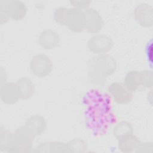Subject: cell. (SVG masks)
<instances>
[{"label":"cell","instance_id":"cell-10","mask_svg":"<svg viewBox=\"0 0 153 153\" xmlns=\"http://www.w3.org/2000/svg\"><path fill=\"white\" fill-rule=\"evenodd\" d=\"M134 16L136 21L142 27H151L153 24L152 7L147 4H140L134 10Z\"/></svg>","mask_w":153,"mask_h":153},{"label":"cell","instance_id":"cell-17","mask_svg":"<svg viewBox=\"0 0 153 153\" xmlns=\"http://www.w3.org/2000/svg\"><path fill=\"white\" fill-rule=\"evenodd\" d=\"M14 142V134L8 130L1 126L0 151L10 152Z\"/></svg>","mask_w":153,"mask_h":153},{"label":"cell","instance_id":"cell-26","mask_svg":"<svg viewBox=\"0 0 153 153\" xmlns=\"http://www.w3.org/2000/svg\"><path fill=\"white\" fill-rule=\"evenodd\" d=\"M49 142H45L38 145L33 151L35 152H49Z\"/></svg>","mask_w":153,"mask_h":153},{"label":"cell","instance_id":"cell-7","mask_svg":"<svg viewBox=\"0 0 153 153\" xmlns=\"http://www.w3.org/2000/svg\"><path fill=\"white\" fill-rule=\"evenodd\" d=\"M85 15L84 30L90 33L99 32L103 26V20L100 13L93 8L84 11Z\"/></svg>","mask_w":153,"mask_h":153},{"label":"cell","instance_id":"cell-12","mask_svg":"<svg viewBox=\"0 0 153 153\" xmlns=\"http://www.w3.org/2000/svg\"><path fill=\"white\" fill-rule=\"evenodd\" d=\"M7 11L9 18L15 21L23 19L26 14L27 8L21 1L7 0Z\"/></svg>","mask_w":153,"mask_h":153},{"label":"cell","instance_id":"cell-14","mask_svg":"<svg viewBox=\"0 0 153 153\" xmlns=\"http://www.w3.org/2000/svg\"><path fill=\"white\" fill-rule=\"evenodd\" d=\"M117 140L119 149L124 153L135 151L140 142L139 139L133 134L122 137Z\"/></svg>","mask_w":153,"mask_h":153},{"label":"cell","instance_id":"cell-2","mask_svg":"<svg viewBox=\"0 0 153 153\" xmlns=\"http://www.w3.org/2000/svg\"><path fill=\"white\" fill-rule=\"evenodd\" d=\"M89 81L94 85H103L107 78L115 71L116 60L108 54H99L90 59L87 64Z\"/></svg>","mask_w":153,"mask_h":153},{"label":"cell","instance_id":"cell-13","mask_svg":"<svg viewBox=\"0 0 153 153\" xmlns=\"http://www.w3.org/2000/svg\"><path fill=\"white\" fill-rule=\"evenodd\" d=\"M59 34L51 29L44 30L41 33L38 42L40 46L45 50H51L55 48L59 43Z\"/></svg>","mask_w":153,"mask_h":153},{"label":"cell","instance_id":"cell-9","mask_svg":"<svg viewBox=\"0 0 153 153\" xmlns=\"http://www.w3.org/2000/svg\"><path fill=\"white\" fill-rule=\"evenodd\" d=\"M0 97L5 104L12 105L20 99V91L16 83L7 82L1 85Z\"/></svg>","mask_w":153,"mask_h":153},{"label":"cell","instance_id":"cell-18","mask_svg":"<svg viewBox=\"0 0 153 153\" xmlns=\"http://www.w3.org/2000/svg\"><path fill=\"white\" fill-rule=\"evenodd\" d=\"M114 136L117 140L133 134V128L131 124L126 121L118 123L113 129Z\"/></svg>","mask_w":153,"mask_h":153},{"label":"cell","instance_id":"cell-15","mask_svg":"<svg viewBox=\"0 0 153 153\" xmlns=\"http://www.w3.org/2000/svg\"><path fill=\"white\" fill-rule=\"evenodd\" d=\"M18 85L20 99L27 100L30 98L35 93V88L32 80L28 78L23 77L19 79L16 82Z\"/></svg>","mask_w":153,"mask_h":153},{"label":"cell","instance_id":"cell-19","mask_svg":"<svg viewBox=\"0 0 153 153\" xmlns=\"http://www.w3.org/2000/svg\"><path fill=\"white\" fill-rule=\"evenodd\" d=\"M69 152L72 153H84L87 149L86 142L79 138L70 140L66 143Z\"/></svg>","mask_w":153,"mask_h":153},{"label":"cell","instance_id":"cell-5","mask_svg":"<svg viewBox=\"0 0 153 153\" xmlns=\"http://www.w3.org/2000/svg\"><path fill=\"white\" fill-rule=\"evenodd\" d=\"M113 47L112 39L106 35L98 34L91 37L88 41L87 48L88 50L97 54H106Z\"/></svg>","mask_w":153,"mask_h":153},{"label":"cell","instance_id":"cell-6","mask_svg":"<svg viewBox=\"0 0 153 153\" xmlns=\"http://www.w3.org/2000/svg\"><path fill=\"white\" fill-rule=\"evenodd\" d=\"M107 91L114 100L118 104L128 103L131 102L133 97V92L121 82L111 83L108 87Z\"/></svg>","mask_w":153,"mask_h":153},{"label":"cell","instance_id":"cell-20","mask_svg":"<svg viewBox=\"0 0 153 153\" xmlns=\"http://www.w3.org/2000/svg\"><path fill=\"white\" fill-rule=\"evenodd\" d=\"M68 8L64 7L57 8L54 13V19L56 23L61 25H66V20Z\"/></svg>","mask_w":153,"mask_h":153},{"label":"cell","instance_id":"cell-16","mask_svg":"<svg viewBox=\"0 0 153 153\" xmlns=\"http://www.w3.org/2000/svg\"><path fill=\"white\" fill-rule=\"evenodd\" d=\"M124 85L131 91H135L142 86L140 71H131L128 72L124 78Z\"/></svg>","mask_w":153,"mask_h":153},{"label":"cell","instance_id":"cell-24","mask_svg":"<svg viewBox=\"0 0 153 153\" xmlns=\"http://www.w3.org/2000/svg\"><path fill=\"white\" fill-rule=\"evenodd\" d=\"M136 152H153V145L151 142H140L137 148L135 150Z\"/></svg>","mask_w":153,"mask_h":153},{"label":"cell","instance_id":"cell-4","mask_svg":"<svg viewBox=\"0 0 153 153\" xmlns=\"http://www.w3.org/2000/svg\"><path fill=\"white\" fill-rule=\"evenodd\" d=\"M53 66V62L50 57L42 53L34 56L29 64L32 73L39 78L48 75L52 71Z\"/></svg>","mask_w":153,"mask_h":153},{"label":"cell","instance_id":"cell-1","mask_svg":"<svg viewBox=\"0 0 153 153\" xmlns=\"http://www.w3.org/2000/svg\"><path fill=\"white\" fill-rule=\"evenodd\" d=\"M82 102L85 107L84 121L87 128L95 136L105 134L117 120L111 96L93 88L84 94Z\"/></svg>","mask_w":153,"mask_h":153},{"label":"cell","instance_id":"cell-22","mask_svg":"<svg viewBox=\"0 0 153 153\" xmlns=\"http://www.w3.org/2000/svg\"><path fill=\"white\" fill-rule=\"evenodd\" d=\"M142 78V86L145 88H151L152 87V72L151 71L144 70L140 71Z\"/></svg>","mask_w":153,"mask_h":153},{"label":"cell","instance_id":"cell-25","mask_svg":"<svg viewBox=\"0 0 153 153\" xmlns=\"http://www.w3.org/2000/svg\"><path fill=\"white\" fill-rule=\"evenodd\" d=\"M91 2L88 0L86 1H71L70 3L74 7L73 8H75L82 11L88 8V7Z\"/></svg>","mask_w":153,"mask_h":153},{"label":"cell","instance_id":"cell-21","mask_svg":"<svg viewBox=\"0 0 153 153\" xmlns=\"http://www.w3.org/2000/svg\"><path fill=\"white\" fill-rule=\"evenodd\" d=\"M49 152H69L66 143L60 141L49 142Z\"/></svg>","mask_w":153,"mask_h":153},{"label":"cell","instance_id":"cell-11","mask_svg":"<svg viewBox=\"0 0 153 153\" xmlns=\"http://www.w3.org/2000/svg\"><path fill=\"white\" fill-rule=\"evenodd\" d=\"M25 126L30 135L35 139L45 131L47 122L42 116L35 115L27 118Z\"/></svg>","mask_w":153,"mask_h":153},{"label":"cell","instance_id":"cell-23","mask_svg":"<svg viewBox=\"0 0 153 153\" xmlns=\"http://www.w3.org/2000/svg\"><path fill=\"white\" fill-rule=\"evenodd\" d=\"M7 0L0 1V23L1 25L5 23L9 19L7 11Z\"/></svg>","mask_w":153,"mask_h":153},{"label":"cell","instance_id":"cell-8","mask_svg":"<svg viewBox=\"0 0 153 153\" xmlns=\"http://www.w3.org/2000/svg\"><path fill=\"white\" fill-rule=\"evenodd\" d=\"M85 15L82 10L71 8H68L66 26L74 32H81L84 30Z\"/></svg>","mask_w":153,"mask_h":153},{"label":"cell","instance_id":"cell-3","mask_svg":"<svg viewBox=\"0 0 153 153\" xmlns=\"http://www.w3.org/2000/svg\"><path fill=\"white\" fill-rule=\"evenodd\" d=\"M13 134L14 142L10 152L26 153L32 151L34 138L30 135L25 126L17 128Z\"/></svg>","mask_w":153,"mask_h":153}]
</instances>
